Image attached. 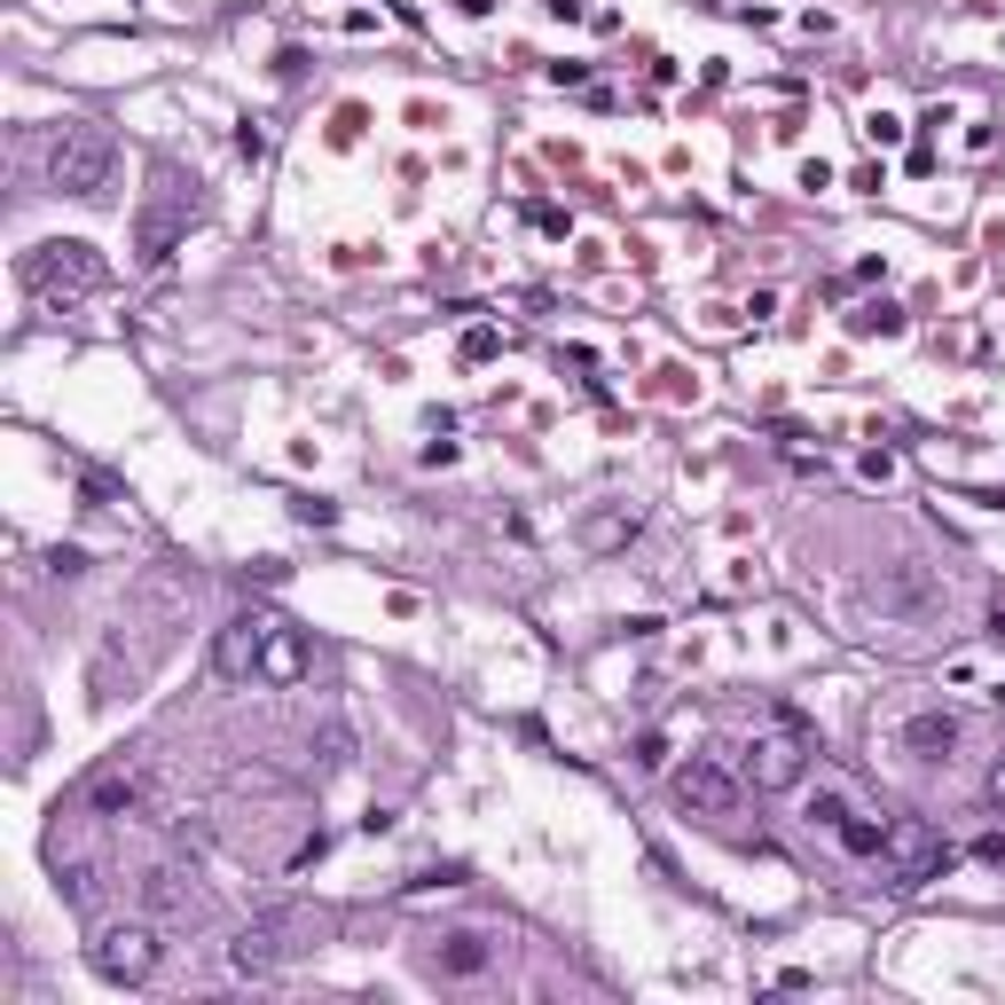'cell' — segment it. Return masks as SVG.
I'll use <instances>...</instances> for the list:
<instances>
[{
  "label": "cell",
  "instance_id": "7a4b0ae2",
  "mask_svg": "<svg viewBox=\"0 0 1005 1005\" xmlns=\"http://www.w3.org/2000/svg\"><path fill=\"white\" fill-rule=\"evenodd\" d=\"M111 165H119L111 134L86 126V119H71V126L48 142V181H55L63 197H103V189H111Z\"/></svg>",
  "mask_w": 1005,
  "mask_h": 1005
},
{
  "label": "cell",
  "instance_id": "8992f818",
  "mask_svg": "<svg viewBox=\"0 0 1005 1005\" xmlns=\"http://www.w3.org/2000/svg\"><path fill=\"white\" fill-rule=\"evenodd\" d=\"M739 778L755 793H793L809 778V739H801V730H755L747 755H739Z\"/></svg>",
  "mask_w": 1005,
  "mask_h": 1005
},
{
  "label": "cell",
  "instance_id": "3957f363",
  "mask_svg": "<svg viewBox=\"0 0 1005 1005\" xmlns=\"http://www.w3.org/2000/svg\"><path fill=\"white\" fill-rule=\"evenodd\" d=\"M189 221H197V181H181V173L165 165V173H157V197H150L142 221H134V252H142V267H165L173 244L189 236Z\"/></svg>",
  "mask_w": 1005,
  "mask_h": 1005
},
{
  "label": "cell",
  "instance_id": "ba28073f",
  "mask_svg": "<svg viewBox=\"0 0 1005 1005\" xmlns=\"http://www.w3.org/2000/svg\"><path fill=\"white\" fill-rule=\"evenodd\" d=\"M676 801L691 809V817H707V825H730V817H739V801H747V778H730L722 762H684L676 770Z\"/></svg>",
  "mask_w": 1005,
  "mask_h": 1005
},
{
  "label": "cell",
  "instance_id": "5b68a950",
  "mask_svg": "<svg viewBox=\"0 0 1005 1005\" xmlns=\"http://www.w3.org/2000/svg\"><path fill=\"white\" fill-rule=\"evenodd\" d=\"M880 864H888L895 888H927V880H943L951 841L927 825V817H888V849H880Z\"/></svg>",
  "mask_w": 1005,
  "mask_h": 1005
},
{
  "label": "cell",
  "instance_id": "9a60e30c",
  "mask_svg": "<svg viewBox=\"0 0 1005 1005\" xmlns=\"http://www.w3.org/2000/svg\"><path fill=\"white\" fill-rule=\"evenodd\" d=\"M259 676H267V684H299V676H307V636L276 621V636H267V660H259Z\"/></svg>",
  "mask_w": 1005,
  "mask_h": 1005
},
{
  "label": "cell",
  "instance_id": "7c38bea8",
  "mask_svg": "<svg viewBox=\"0 0 1005 1005\" xmlns=\"http://www.w3.org/2000/svg\"><path fill=\"white\" fill-rule=\"evenodd\" d=\"M935 597H943V589H935V574H927V566H911V558L872 574V605H880V613H927Z\"/></svg>",
  "mask_w": 1005,
  "mask_h": 1005
},
{
  "label": "cell",
  "instance_id": "e0dca14e",
  "mask_svg": "<svg viewBox=\"0 0 1005 1005\" xmlns=\"http://www.w3.org/2000/svg\"><path fill=\"white\" fill-rule=\"evenodd\" d=\"M849 809H857V801H849L841 786H825V793H809V825H817V833H841Z\"/></svg>",
  "mask_w": 1005,
  "mask_h": 1005
},
{
  "label": "cell",
  "instance_id": "d6986e66",
  "mask_svg": "<svg viewBox=\"0 0 1005 1005\" xmlns=\"http://www.w3.org/2000/svg\"><path fill=\"white\" fill-rule=\"evenodd\" d=\"M299 519H307V526H330V519H338V511H330V503H322V495H299Z\"/></svg>",
  "mask_w": 1005,
  "mask_h": 1005
},
{
  "label": "cell",
  "instance_id": "277c9868",
  "mask_svg": "<svg viewBox=\"0 0 1005 1005\" xmlns=\"http://www.w3.org/2000/svg\"><path fill=\"white\" fill-rule=\"evenodd\" d=\"M86 958H95V974L103 982H126V989H142L150 974H157V911L150 920H111V927H95V943H86Z\"/></svg>",
  "mask_w": 1005,
  "mask_h": 1005
},
{
  "label": "cell",
  "instance_id": "ac0fdd59",
  "mask_svg": "<svg viewBox=\"0 0 1005 1005\" xmlns=\"http://www.w3.org/2000/svg\"><path fill=\"white\" fill-rule=\"evenodd\" d=\"M636 534V511L621 503V511H605V519H589V551H613V542H628Z\"/></svg>",
  "mask_w": 1005,
  "mask_h": 1005
},
{
  "label": "cell",
  "instance_id": "9c48e42d",
  "mask_svg": "<svg viewBox=\"0 0 1005 1005\" xmlns=\"http://www.w3.org/2000/svg\"><path fill=\"white\" fill-rule=\"evenodd\" d=\"M142 793H150L142 755H111L95 778L79 786V809H86V817H134V809H142Z\"/></svg>",
  "mask_w": 1005,
  "mask_h": 1005
},
{
  "label": "cell",
  "instance_id": "4fadbf2b",
  "mask_svg": "<svg viewBox=\"0 0 1005 1005\" xmlns=\"http://www.w3.org/2000/svg\"><path fill=\"white\" fill-rule=\"evenodd\" d=\"M895 747H903V755H920V762H951V747H958V715H943V707H927V715H903Z\"/></svg>",
  "mask_w": 1005,
  "mask_h": 1005
},
{
  "label": "cell",
  "instance_id": "5bb4252c",
  "mask_svg": "<svg viewBox=\"0 0 1005 1005\" xmlns=\"http://www.w3.org/2000/svg\"><path fill=\"white\" fill-rule=\"evenodd\" d=\"M142 903L157 911V920H165V911H189V903H197V872H181V864H157V872L142 880Z\"/></svg>",
  "mask_w": 1005,
  "mask_h": 1005
},
{
  "label": "cell",
  "instance_id": "2e32d148",
  "mask_svg": "<svg viewBox=\"0 0 1005 1005\" xmlns=\"http://www.w3.org/2000/svg\"><path fill=\"white\" fill-rule=\"evenodd\" d=\"M833 841H841L849 857H880V849H888V817H872V809H849Z\"/></svg>",
  "mask_w": 1005,
  "mask_h": 1005
},
{
  "label": "cell",
  "instance_id": "6da1fadb",
  "mask_svg": "<svg viewBox=\"0 0 1005 1005\" xmlns=\"http://www.w3.org/2000/svg\"><path fill=\"white\" fill-rule=\"evenodd\" d=\"M17 276H24V291H32L40 307L63 315V307H79V299H95V291L111 284V267H103V252L86 244V236H55V244H32V252H24Z\"/></svg>",
  "mask_w": 1005,
  "mask_h": 1005
},
{
  "label": "cell",
  "instance_id": "8fae6325",
  "mask_svg": "<svg viewBox=\"0 0 1005 1005\" xmlns=\"http://www.w3.org/2000/svg\"><path fill=\"white\" fill-rule=\"evenodd\" d=\"M495 958H503V943H495V935H480V927H455V935H440V943H432V958H424V966H432L440 982H480Z\"/></svg>",
  "mask_w": 1005,
  "mask_h": 1005
},
{
  "label": "cell",
  "instance_id": "ffe728a7",
  "mask_svg": "<svg viewBox=\"0 0 1005 1005\" xmlns=\"http://www.w3.org/2000/svg\"><path fill=\"white\" fill-rule=\"evenodd\" d=\"M989 801H1005V762H997V770H989Z\"/></svg>",
  "mask_w": 1005,
  "mask_h": 1005
},
{
  "label": "cell",
  "instance_id": "52a82bcc",
  "mask_svg": "<svg viewBox=\"0 0 1005 1005\" xmlns=\"http://www.w3.org/2000/svg\"><path fill=\"white\" fill-rule=\"evenodd\" d=\"M299 935H307V911H291V903H284V911H259V920L236 935L228 958H236V974H276V966L299 951Z\"/></svg>",
  "mask_w": 1005,
  "mask_h": 1005
},
{
  "label": "cell",
  "instance_id": "30bf717a",
  "mask_svg": "<svg viewBox=\"0 0 1005 1005\" xmlns=\"http://www.w3.org/2000/svg\"><path fill=\"white\" fill-rule=\"evenodd\" d=\"M267 636H276V613H236L228 628H221V645H213V668L228 676V684H244V676H259V660H267Z\"/></svg>",
  "mask_w": 1005,
  "mask_h": 1005
}]
</instances>
